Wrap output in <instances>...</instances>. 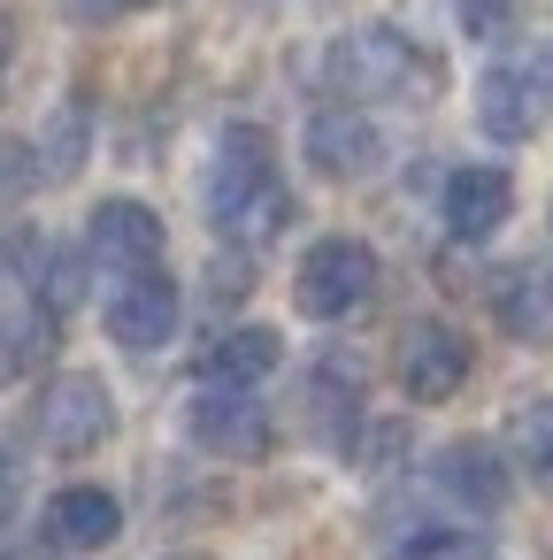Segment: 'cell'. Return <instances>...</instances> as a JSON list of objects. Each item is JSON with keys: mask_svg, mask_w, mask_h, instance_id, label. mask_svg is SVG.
Masks as SVG:
<instances>
[{"mask_svg": "<svg viewBox=\"0 0 553 560\" xmlns=\"http://www.w3.org/2000/svg\"><path fill=\"white\" fill-rule=\"evenodd\" d=\"M430 483H438V499H453L461 514H499L507 491H515L507 460H499L484 438H453V445L430 460Z\"/></svg>", "mask_w": 553, "mask_h": 560, "instance_id": "cell-12", "label": "cell"}, {"mask_svg": "<svg viewBox=\"0 0 553 560\" xmlns=\"http://www.w3.org/2000/svg\"><path fill=\"white\" fill-rule=\"evenodd\" d=\"M55 346V315L47 307H24V315H0V392H9L39 353Z\"/></svg>", "mask_w": 553, "mask_h": 560, "instance_id": "cell-18", "label": "cell"}, {"mask_svg": "<svg viewBox=\"0 0 553 560\" xmlns=\"http://www.w3.org/2000/svg\"><path fill=\"white\" fill-rule=\"evenodd\" d=\"M185 438L200 453H216V460H269L277 422L254 399V384H200L193 407H185Z\"/></svg>", "mask_w": 553, "mask_h": 560, "instance_id": "cell-4", "label": "cell"}, {"mask_svg": "<svg viewBox=\"0 0 553 560\" xmlns=\"http://www.w3.org/2000/svg\"><path fill=\"white\" fill-rule=\"evenodd\" d=\"M308 415H315V438L331 445V453H354V430H361V369L346 361H323L315 376H308Z\"/></svg>", "mask_w": 553, "mask_h": 560, "instance_id": "cell-15", "label": "cell"}, {"mask_svg": "<svg viewBox=\"0 0 553 560\" xmlns=\"http://www.w3.org/2000/svg\"><path fill=\"white\" fill-rule=\"evenodd\" d=\"M438 215H446V238L484 246V238L515 215V177H507V170H492V162H469V170H453V177H446Z\"/></svg>", "mask_w": 553, "mask_h": 560, "instance_id": "cell-10", "label": "cell"}, {"mask_svg": "<svg viewBox=\"0 0 553 560\" xmlns=\"http://www.w3.org/2000/svg\"><path fill=\"white\" fill-rule=\"evenodd\" d=\"M545 78H553V55H545Z\"/></svg>", "mask_w": 553, "mask_h": 560, "instance_id": "cell-28", "label": "cell"}, {"mask_svg": "<svg viewBox=\"0 0 553 560\" xmlns=\"http://www.w3.org/2000/svg\"><path fill=\"white\" fill-rule=\"evenodd\" d=\"M331 78H338L346 93H361V101H423V93H430V62H423L400 32H384V24L346 32V39L331 47Z\"/></svg>", "mask_w": 553, "mask_h": 560, "instance_id": "cell-3", "label": "cell"}, {"mask_svg": "<svg viewBox=\"0 0 553 560\" xmlns=\"http://www.w3.org/2000/svg\"><path fill=\"white\" fill-rule=\"evenodd\" d=\"M9 499H16V453L0 445V506H9Z\"/></svg>", "mask_w": 553, "mask_h": 560, "instance_id": "cell-25", "label": "cell"}, {"mask_svg": "<svg viewBox=\"0 0 553 560\" xmlns=\"http://www.w3.org/2000/svg\"><path fill=\"white\" fill-rule=\"evenodd\" d=\"M39 537L55 552H108L124 537V499L101 491V483H62L39 514Z\"/></svg>", "mask_w": 553, "mask_h": 560, "instance_id": "cell-11", "label": "cell"}, {"mask_svg": "<svg viewBox=\"0 0 553 560\" xmlns=\"http://www.w3.org/2000/svg\"><path fill=\"white\" fill-rule=\"evenodd\" d=\"M170 560H208V552H170Z\"/></svg>", "mask_w": 553, "mask_h": 560, "instance_id": "cell-27", "label": "cell"}, {"mask_svg": "<svg viewBox=\"0 0 553 560\" xmlns=\"http://www.w3.org/2000/svg\"><path fill=\"white\" fill-rule=\"evenodd\" d=\"M377 246L369 238H346V231H331V238H315L308 254H300V269H292V307L308 315V323H346V315H361L369 300H377Z\"/></svg>", "mask_w": 553, "mask_h": 560, "instance_id": "cell-2", "label": "cell"}, {"mask_svg": "<svg viewBox=\"0 0 553 560\" xmlns=\"http://www.w3.org/2000/svg\"><path fill=\"white\" fill-rule=\"evenodd\" d=\"M85 261H93V254H70L62 238H32V246H24V284H32V307L70 315V307L85 300Z\"/></svg>", "mask_w": 553, "mask_h": 560, "instance_id": "cell-16", "label": "cell"}, {"mask_svg": "<svg viewBox=\"0 0 553 560\" xmlns=\"http://www.w3.org/2000/svg\"><path fill=\"white\" fill-rule=\"evenodd\" d=\"M101 323H108V338H116L124 353H154V346L177 338V323H185V292H177V277H170L162 261H154V269H131V277L108 284Z\"/></svg>", "mask_w": 553, "mask_h": 560, "instance_id": "cell-5", "label": "cell"}, {"mask_svg": "<svg viewBox=\"0 0 553 560\" xmlns=\"http://www.w3.org/2000/svg\"><path fill=\"white\" fill-rule=\"evenodd\" d=\"M200 208L223 238H277L292 223V192L277 185V154H269V131L254 124H223L216 147H208V170H200Z\"/></svg>", "mask_w": 553, "mask_h": 560, "instance_id": "cell-1", "label": "cell"}, {"mask_svg": "<svg viewBox=\"0 0 553 560\" xmlns=\"http://www.w3.org/2000/svg\"><path fill=\"white\" fill-rule=\"evenodd\" d=\"M78 162H85V101H62L47 139H39V177L62 185V177H78Z\"/></svg>", "mask_w": 553, "mask_h": 560, "instance_id": "cell-19", "label": "cell"}, {"mask_svg": "<svg viewBox=\"0 0 553 560\" xmlns=\"http://www.w3.org/2000/svg\"><path fill=\"white\" fill-rule=\"evenodd\" d=\"M392 376H400V392L415 407H438V399H453L469 384V338L453 323H438V315H415L400 330V346H392Z\"/></svg>", "mask_w": 553, "mask_h": 560, "instance_id": "cell-6", "label": "cell"}, {"mask_svg": "<svg viewBox=\"0 0 553 560\" xmlns=\"http://www.w3.org/2000/svg\"><path fill=\"white\" fill-rule=\"evenodd\" d=\"M400 560H499V552L484 537H469V529H415L400 545Z\"/></svg>", "mask_w": 553, "mask_h": 560, "instance_id": "cell-20", "label": "cell"}, {"mask_svg": "<svg viewBox=\"0 0 553 560\" xmlns=\"http://www.w3.org/2000/svg\"><path fill=\"white\" fill-rule=\"evenodd\" d=\"M32 177H39V154H24V147H9V139H0V200L32 192Z\"/></svg>", "mask_w": 553, "mask_h": 560, "instance_id": "cell-23", "label": "cell"}, {"mask_svg": "<svg viewBox=\"0 0 553 560\" xmlns=\"http://www.w3.org/2000/svg\"><path fill=\"white\" fill-rule=\"evenodd\" d=\"M62 9H70L78 24H116V16H131V9H147V0H62Z\"/></svg>", "mask_w": 553, "mask_h": 560, "instance_id": "cell-24", "label": "cell"}, {"mask_svg": "<svg viewBox=\"0 0 553 560\" xmlns=\"http://www.w3.org/2000/svg\"><path fill=\"white\" fill-rule=\"evenodd\" d=\"M277 361H285V338L262 323H239L200 346V384H262V376H277Z\"/></svg>", "mask_w": 553, "mask_h": 560, "instance_id": "cell-14", "label": "cell"}, {"mask_svg": "<svg viewBox=\"0 0 553 560\" xmlns=\"http://www.w3.org/2000/svg\"><path fill=\"white\" fill-rule=\"evenodd\" d=\"M39 438L55 445V453H101L108 438H116V392L101 384V376H85V369H70V376H55L47 392H39Z\"/></svg>", "mask_w": 553, "mask_h": 560, "instance_id": "cell-7", "label": "cell"}, {"mask_svg": "<svg viewBox=\"0 0 553 560\" xmlns=\"http://www.w3.org/2000/svg\"><path fill=\"white\" fill-rule=\"evenodd\" d=\"M300 154H308L315 177H331V185H361V177L384 162V131H377L361 108H315L308 131H300Z\"/></svg>", "mask_w": 553, "mask_h": 560, "instance_id": "cell-8", "label": "cell"}, {"mask_svg": "<svg viewBox=\"0 0 553 560\" xmlns=\"http://www.w3.org/2000/svg\"><path fill=\"white\" fill-rule=\"evenodd\" d=\"M476 124H484V139L522 147V139L545 124V93H538V78H530L522 62H492V70L476 78Z\"/></svg>", "mask_w": 553, "mask_h": 560, "instance_id": "cell-13", "label": "cell"}, {"mask_svg": "<svg viewBox=\"0 0 553 560\" xmlns=\"http://www.w3.org/2000/svg\"><path fill=\"white\" fill-rule=\"evenodd\" d=\"M453 16H461L469 39H507L515 16H522V0H453Z\"/></svg>", "mask_w": 553, "mask_h": 560, "instance_id": "cell-21", "label": "cell"}, {"mask_svg": "<svg viewBox=\"0 0 553 560\" xmlns=\"http://www.w3.org/2000/svg\"><path fill=\"white\" fill-rule=\"evenodd\" d=\"M545 292H553V277H545Z\"/></svg>", "mask_w": 553, "mask_h": 560, "instance_id": "cell-29", "label": "cell"}, {"mask_svg": "<svg viewBox=\"0 0 553 560\" xmlns=\"http://www.w3.org/2000/svg\"><path fill=\"white\" fill-rule=\"evenodd\" d=\"M9 55H16V32H9V16H0V78H9Z\"/></svg>", "mask_w": 553, "mask_h": 560, "instance_id": "cell-26", "label": "cell"}, {"mask_svg": "<svg viewBox=\"0 0 553 560\" xmlns=\"http://www.w3.org/2000/svg\"><path fill=\"white\" fill-rule=\"evenodd\" d=\"M507 445H515L522 476H530L538 491H553V399H522V407L507 415Z\"/></svg>", "mask_w": 553, "mask_h": 560, "instance_id": "cell-17", "label": "cell"}, {"mask_svg": "<svg viewBox=\"0 0 553 560\" xmlns=\"http://www.w3.org/2000/svg\"><path fill=\"white\" fill-rule=\"evenodd\" d=\"M162 215L147 208V200H101L93 215H85V254L101 261V269H116V277H131V269H154L162 261Z\"/></svg>", "mask_w": 553, "mask_h": 560, "instance_id": "cell-9", "label": "cell"}, {"mask_svg": "<svg viewBox=\"0 0 553 560\" xmlns=\"http://www.w3.org/2000/svg\"><path fill=\"white\" fill-rule=\"evenodd\" d=\"M499 323H507L515 338H545V315L530 307V292H522V277H507V284H499Z\"/></svg>", "mask_w": 553, "mask_h": 560, "instance_id": "cell-22", "label": "cell"}]
</instances>
